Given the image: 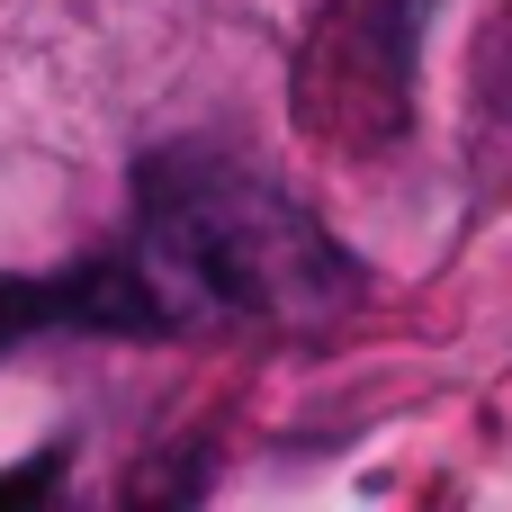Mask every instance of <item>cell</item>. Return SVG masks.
<instances>
[{
    "label": "cell",
    "instance_id": "2",
    "mask_svg": "<svg viewBox=\"0 0 512 512\" xmlns=\"http://www.w3.org/2000/svg\"><path fill=\"white\" fill-rule=\"evenodd\" d=\"M432 9H441V0H396V18H405L414 36H423V18H432Z\"/></svg>",
    "mask_w": 512,
    "mask_h": 512
},
{
    "label": "cell",
    "instance_id": "1",
    "mask_svg": "<svg viewBox=\"0 0 512 512\" xmlns=\"http://www.w3.org/2000/svg\"><path fill=\"white\" fill-rule=\"evenodd\" d=\"M135 288L162 324H333L360 297L351 252L270 180H243L198 153H162L144 171L135 216Z\"/></svg>",
    "mask_w": 512,
    "mask_h": 512
}]
</instances>
